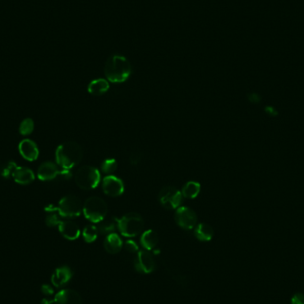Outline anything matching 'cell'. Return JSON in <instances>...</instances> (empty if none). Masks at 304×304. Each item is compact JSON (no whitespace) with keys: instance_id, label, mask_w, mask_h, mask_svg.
<instances>
[{"instance_id":"6da1fadb","label":"cell","mask_w":304,"mask_h":304,"mask_svg":"<svg viewBox=\"0 0 304 304\" xmlns=\"http://www.w3.org/2000/svg\"><path fill=\"white\" fill-rule=\"evenodd\" d=\"M132 72L129 61L124 56L115 55L107 60L104 67V74L107 80L112 83H123L126 81Z\"/></svg>"},{"instance_id":"7a4b0ae2","label":"cell","mask_w":304,"mask_h":304,"mask_svg":"<svg viewBox=\"0 0 304 304\" xmlns=\"http://www.w3.org/2000/svg\"><path fill=\"white\" fill-rule=\"evenodd\" d=\"M83 151L79 143L75 142H65L58 146L56 152L57 165L65 170L71 169L81 161Z\"/></svg>"},{"instance_id":"3957f363","label":"cell","mask_w":304,"mask_h":304,"mask_svg":"<svg viewBox=\"0 0 304 304\" xmlns=\"http://www.w3.org/2000/svg\"><path fill=\"white\" fill-rule=\"evenodd\" d=\"M118 229L120 233L126 238H134L139 235L144 227L143 217L137 213H128L117 219Z\"/></svg>"},{"instance_id":"277c9868","label":"cell","mask_w":304,"mask_h":304,"mask_svg":"<svg viewBox=\"0 0 304 304\" xmlns=\"http://www.w3.org/2000/svg\"><path fill=\"white\" fill-rule=\"evenodd\" d=\"M83 213L89 221L93 223L101 222L108 213V205L101 198L91 197L84 203Z\"/></svg>"},{"instance_id":"5b68a950","label":"cell","mask_w":304,"mask_h":304,"mask_svg":"<svg viewBox=\"0 0 304 304\" xmlns=\"http://www.w3.org/2000/svg\"><path fill=\"white\" fill-rule=\"evenodd\" d=\"M101 181L99 170L91 166H81L75 174V182L80 189H92L96 188Z\"/></svg>"},{"instance_id":"8992f818","label":"cell","mask_w":304,"mask_h":304,"mask_svg":"<svg viewBox=\"0 0 304 304\" xmlns=\"http://www.w3.org/2000/svg\"><path fill=\"white\" fill-rule=\"evenodd\" d=\"M57 210L61 217L74 218L79 216L83 212V205L77 196L68 195L61 199Z\"/></svg>"},{"instance_id":"52a82bcc","label":"cell","mask_w":304,"mask_h":304,"mask_svg":"<svg viewBox=\"0 0 304 304\" xmlns=\"http://www.w3.org/2000/svg\"><path fill=\"white\" fill-rule=\"evenodd\" d=\"M182 194L175 187L167 186L160 190L158 199L162 206L166 209H176L182 201Z\"/></svg>"},{"instance_id":"ba28073f","label":"cell","mask_w":304,"mask_h":304,"mask_svg":"<svg viewBox=\"0 0 304 304\" xmlns=\"http://www.w3.org/2000/svg\"><path fill=\"white\" fill-rule=\"evenodd\" d=\"M175 222L184 230H191L197 225L198 216L191 208L181 207L177 208L175 213Z\"/></svg>"},{"instance_id":"9c48e42d","label":"cell","mask_w":304,"mask_h":304,"mask_svg":"<svg viewBox=\"0 0 304 304\" xmlns=\"http://www.w3.org/2000/svg\"><path fill=\"white\" fill-rule=\"evenodd\" d=\"M134 267L136 271L143 274H149L155 271L156 262L152 253L148 250L139 251L134 260Z\"/></svg>"},{"instance_id":"30bf717a","label":"cell","mask_w":304,"mask_h":304,"mask_svg":"<svg viewBox=\"0 0 304 304\" xmlns=\"http://www.w3.org/2000/svg\"><path fill=\"white\" fill-rule=\"evenodd\" d=\"M102 190L108 196L119 197L124 191V182L117 176L108 175L102 181Z\"/></svg>"},{"instance_id":"8fae6325","label":"cell","mask_w":304,"mask_h":304,"mask_svg":"<svg viewBox=\"0 0 304 304\" xmlns=\"http://www.w3.org/2000/svg\"><path fill=\"white\" fill-rule=\"evenodd\" d=\"M54 303L56 304H83L80 295L72 289H63L58 292L55 296Z\"/></svg>"},{"instance_id":"7c38bea8","label":"cell","mask_w":304,"mask_h":304,"mask_svg":"<svg viewBox=\"0 0 304 304\" xmlns=\"http://www.w3.org/2000/svg\"><path fill=\"white\" fill-rule=\"evenodd\" d=\"M19 152L23 158H25L28 161L36 160L39 154L37 144L30 139H24L20 143Z\"/></svg>"},{"instance_id":"4fadbf2b","label":"cell","mask_w":304,"mask_h":304,"mask_svg":"<svg viewBox=\"0 0 304 304\" xmlns=\"http://www.w3.org/2000/svg\"><path fill=\"white\" fill-rule=\"evenodd\" d=\"M62 171L59 170L58 166L53 162H45L37 170V177L41 181H52L58 175H61Z\"/></svg>"},{"instance_id":"5bb4252c","label":"cell","mask_w":304,"mask_h":304,"mask_svg":"<svg viewBox=\"0 0 304 304\" xmlns=\"http://www.w3.org/2000/svg\"><path fill=\"white\" fill-rule=\"evenodd\" d=\"M72 275L73 273L70 268L68 266H61L57 268L54 272L51 277V281L56 287H62L71 279Z\"/></svg>"},{"instance_id":"9a60e30c","label":"cell","mask_w":304,"mask_h":304,"mask_svg":"<svg viewBox=\"0 0 304 304\" xmlns=\"http://www.w3.org/2000/svg\"><path fill=\"white\" fill-rule=\"evenodd\" d=\"M59 231L66 240H76L80 236L79 226L72 221H61L59 224Z\"/></svg>"},{"instance_id":"2e32d148","label":"cell","mask_w":304,"mask_h":304,"mask_svg":"<svg viewBox=\"0 0 304 304\" xmlns=\"http://www.w3.org/2000/svg\"><path fill=\"white\" fill-rule=\"evenodd\" d=\"M103 245L108 253L111 254H116V253H120L123 247V241L117 233H111V234L107 235Z\"/></svg>"},{"instance_id":"e0dca14e","label":"cell","mask_w":304,"mask_h":304,"mask_svg":"<svg viewBox=\"0 0 304 304\" xmlns=\"http://www.w3.org/2000/svg\"><path fill=\"white\" fill-rule=\"evenodd\" d=\"M13 178L19 184L26 185L32 182L35 179V175L32 171L29 168L17 167L16 170L14 171Z\"/></svg>"},{"instance_id":"ac0fdd59","label":"cell","mask_w":304,"mask_h":304,"mask_svg":"<svg viewBox=\"0 0 304 304\" xmlns=\"http://www.w3.org/2000/svg\"><path fill=\"white\" fill-rule=\"evenodd\" d=\"M159 238L157 235V232L153 230H148L143 232L142 238H141V244L143 245L145 250H152L155 248L158 244Z\"/></svg>"},{"instance_id":"d6986e66","label":"cell","mask_w":304,"mask_h":304,"mask_svg":"<svg viewBox=\"0 0 304 304\" xmlns=\"http://www.w3.org/2000/svg\"><path fill=\"white\" fill-rule=\"evenodd\" d=\"M110 84L104 79H97L92 80L88 85V92L93 95H101L109 90Z\"/></svg>"},{"instance_id":"ffe728a7","label":"cell","mask_w":304,"mask_h":304,"mask_svg":"<svg viewBox=\"0 0 304 304\" xmlns=\"http://www.w3.org/2000/svg\"><path fill=\"white\" fill-rule=\"evenodd\" d=\"M194 234L196 238L200 241H210L213 237V230L212 227L207 223H199L196 226Z\"/></svg>"},{"instance_id":"44dd1931","label":"cell","mask_w":304,"mask_h":304,"mask_svg":"<svg viewBox=\"0 0 304 304\" xmlns=\"http://www.w3.org/2000/svg\"><path fill=\"white\" fill-rule=\"evenodd\" d=\"M200 188L201 186L197 182H189L183 186L182 194L184 198L192 199L198 197L200 192Z\"/></svg>"},{"instance_id":"7402d4cb","label":"cell","mask_w":304,"mask_h":304,"mask_svg":"<svg viewBox=\"0 0 304 304\" xmlns=\"http://www.w3.org/2000/svg\"><path fill=\"white\" fill-rule=\"evenodd\" d=\"M118 228V221L117 218H111L109 220H103L98 226L99 233L103 235H109L111 233H114L116 229Z\"/></svg>"},{"instance_id":"603a6c76","label":"cell","mask_w":304,"mask_h":304,"mask_svg":"<svg viewBox=\"0 0 304 304\" xmlns=\"http://www.w3.org/2000/svg\"><path fill=\"white\" fill-rule=\"evenodd\" d=\"M98 234H99L98 227L95 225H92V224L86 226L83 230V233H82L84 240L88 243L94 242L98 238Z\"/></svg>"},{"instance_id":"cb8c5ba5","label":"cell","mask_w":304,"mask_h":304,"mask_svg":"<svg viewBox=\"0 0 304 304\" xmlns=\"http://www.w3.org/2000/svg\"><path fill=\"white\" fill-rule=\"evenodd\" d=\"M58 210L56 208H50L46 209V212H48L46 218V225L49 227H55V226L59 225L60 224L61 220L58 214L56 213Z\"/></svg>"},{"instance_id":"d4e9b609","label":"cell","mask_w":304,"mask_h":304,"mask_svg":"<svg viewBox=\"0 0 304 304\" xmlns=\"http://www.w3.org/2000/svg\"><path fill=\"white\" fill-rule=\"evenodd\" d=\"M101 171L104 174L111 175L112 173H114L117 168H118V162L116 161L114 158H107L104 161L101 163Z\"/></svg>"},{"instance_id":"484cf974","label":"cell","mask_w":304,"mask_h":304,"mask_svg":"<svg viewBox=\"0 0 304 304\" xmlns=\"http://www.w3.org/2000/svg\"><path fill=\"white\" fill-rule=\"evenodd\" d=\"M17 167L18 166L14 162H6L3 166H0V175L6 178L13 177L14 171L16 170Z\"/></svg>"},{"instance_id":"4316f807","label":"cell","mask_w":304,"mask_h":304,"mask_svg":"<svg viewBox=\"0 0 304 304\" xmlns=\"http://www.w3.org/2000/svg\"><path fill=\"white\" fill-rule=\"evenodd\" d=\"M34 130V122L31 119H25L20 124V134L23 135H29L31 134Z\"/></svg>"},{"instance_id":"83f0119b","label":"cell","mask_w":304,"mask_h":304,"mask_svg":"<svg viewBox=\"0 0 304 304\" xmlns=\"http://www.w3.org/2000/svg\"><path fill=\"white\" fill-rule=\"evenodd\" d=\"M124 249L130 253H138L139 247L133 240H127L124 244Z\"/></svg>"},{"instance_id":"f1b7e54d","label":"cell","mask_w":304,"mask_h":304,"mask_svg":"<svg viewBox=\"0 0 304 304\" xmlns=\"http://www.w3.org/2000/svg\"><path fill=\"white\" fill-rule=\"evenodd\" d=\"M141 159H142V155H141L140 152H134V153H132V155L130 157V162L133 166L138 165Z\"/></svg>"},{"instance_id":"f546056e","label":"cell","mask_w":304,"mask_h":304,"mask_svg":"<svg viewBox=\"0 0 304 304\" xmlns=\"http://www.w3.org/2000/svg\"><path fill=\"white\" fill-rule=\"evenodd\" d=\"M291 304H304V294H295L291 299Z\"/></svg>"},{"instance_id":"4dcf8cb0","label":"cell","mask_w":304,"mask_h":304,"mask_svg":"<svg viewBox=\"0 0 304 304\" xmlns=\"http://www.w3.org/2000/svg\"><path fill=\"white\" fill-rule=\"evenodd\" d=\"M41 291L42 293L46 296H51V295H53V294H54L53 288L50 286H48V285H43L41 286Z\"/></svg>"},{"instance_id":"1f68e13d","label":"cell","mask_w":304,"mask_h":304,"mask_svg":"<svg viewBox=\"0 0 304 304\" xmlns=\"http://www.w3.org/2000/svg\"><path fill=\"white\" fill-rule=\"evenodd\" d=\"M54 303V300H48L47 298L42 300L41 304H52Z\"/></svg>"}]
</instances>
